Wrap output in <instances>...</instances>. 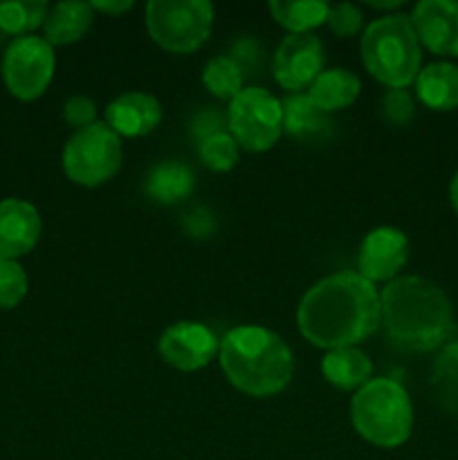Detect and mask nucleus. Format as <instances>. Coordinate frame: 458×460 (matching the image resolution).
<instances>
[{"label": "nucleus", "mask_w": 458, "mask_h": 460, "mask_svg": "<svg viewBox=\"0 0 458 460\" xmlns=\"http://www.w3.org/2000/svg\"><path fill=\"white\" fill-rule=\"evenodd\" d=\"M94 21V9L90 3H58L49 9L45 18V40L49 45L76 43L88 34Z\"/></svg>", "instance_id": "nucleus-17"}, {"label": "nucleus", "mask_w": 458, "mask_h": 460, "mask_svg": "<svg viewBox=\"0 0 458 460\" xmlns=\"http://www.w3.org/2000/svg\"><path fill=\"white\" fill-rule=\"evenodd\" d=\"M321 371L332 386L341 391H353L371 382L373 364L364 350L348 346V349L330 350L323 358Z\"/></svg>", "instance_id": "nucleus-19"}, {"label": "nucleus", "mask_w": 458, "mask_h": 460, "mask_svg": "<svg viewBox=\"0 0 458 460\" xmlns=\"http://www.w3.org/2000/svg\"><path fill=\"white\" fill-rule=\"evenodd\" d=\"M359 88H362V84H359L353 72L346 70V67H332V70H323L314 79V84L310 85L308 97L323 112L344 111L357 99Z\"/></svg>", "instance_id": "nucleus-21"}, {"label": "nucleus", "mask_w": 458, "mask_h": 460, "mask_svg": "<svg viewBox=\"0 0 458 460\" xmlns=\"http://www.w3.org/2000/svg\"><path fill=\"white\" fill-rule=\"evenodd\" d=\"M162 121V106L153 94L126 93L106 108V126L119 137H144Z\"/></svg>", "instance_id": "nucleus-15"}, {"label": "nucleus", "mask_w": 458, "mask_h": 460, "mask_svg": "<svg viewBox=\"0 0 458 460\" xmlns=\"http://www.w3.org/2000/svg\"><path fill=\"white\" fill-rule=\"evenodd\" d=\"M54 76V49L40 36H21L3 58V79L9 93L22 102L40 97Z\"/></svg>", "instance_id": "nucleus-9"}, {"label": "nucleus", "mask_w": 458, "mask_h": 460, "mask_svg": "<svg viewBox=\"0 0 458 460\" xmlns=\"http://www.w3.org/2000/svg\"><path fill=\"white\" fill-rule=\"evenodd\" d=\"M328 9L330 4L319 3H286V0H274L269 3L274 21L281 27H286L290 34H313L314 27L323 25L328 21Z\"/></svg>", "instance_id": "nucleus-23"}, {"label": "nucleus", "mask_w": 458, "mask_h": 460, "mask_svg": "<svg viewBox=\"0 0 458 460\" xmlns=\"http://www.w3.org/2000/svg\"><path fill=\"white\" fill-rule=\"evenodd\" d=\"M182 225H184V229H187L189 236H193V238L214 236V232H216L214 214H211L209 209H205V207H196V209H191L189 214H184Z\"/></svg>", "instance_id": "nucleus-31"}, {"label": "nucleus", "mask_w": 458, "mask_h": 460, "mask_svg": "<svg viewBox=\"0 0 458 460\" xmlns=\"http://www.w3.org/2000/svg\"><path fill=\"white\" fill-rule=\"evenodd\" d=\"M146 27L166 52H196L211 36L214 7L207 0H153L146 4Z\"/></svg>", "instance_id": "nucleus-6"}, {"label": "nucleus", "mask_w": 458, "mask_h": 460, "mask_svg": "<svg viewBox=\"0 0 458 460\" xmlns=\"http://www.w3.org/2000/svg\"><path fill=\"white\" fill-rule=\"evenodd\" d=\"M368 4H371V7H377V9H393V7H398V0H395V3H373V0H371V3H368Z\"/></svg>", "instance_id": "nucleus-34"}, {"label": "nucleus", "mask_w": 458, "mask_h": 460, "mask_svg": "<svg viewBox=\"0 0 458 460\" xmlns=\"http://www.w3.org/2000/svg\"><path fill=\"white\" fill-rule=\"evenodd\" d=\"M40 236V216L31 202L0 200V259L16 261L34 250Z\"/></svg>", "instance_id": "nucleus-14"}, {"label": "nucleus", "mask_w": 458, "mask_h": 460, "mask_svg": "<svg viewBox=\"0 0 458 460\" xmlns=\"http://www.w3.org/2000/svg\"><path fill=\"white\" fill-rule=\"evenodd\" d=\"M92 9H99L103 13H110V16H121L126 13L128 9H133V3L130 0H94Z\"/></svg>", "instance_id": "nucleus-32"}, {"label": "nucleus", "mask_w": 458, "mask_h": 460, "mask_svg": "<svg viewBox=\"0 0 458 460\" xmlns=\"http://www.w3.org/2000/svg\"><path fill=\"white\" fill-rule=\"evenodd\" d=\"M124 162L121 139L103 121H94L76 130L63 148V171L81 187H99L108 182Z\"/></svg>", "instance_id": "nucleus-7"}, {"label": "nucleus", "mask_w": 458, "mask_h": 460, "mask_svg": "<svg viewBox=\"0 0 458 460\" xmlns=\"http://www.w3.org/2000/svg\"><path fill=\"white\" fill-rule=\"evenodd\" d=\"M362 12L350 3L330 4L328 9V27L335 31L337 36L346 39V36H355L362 30Z\"/></svg>", "instance_id": "nucleus-28"}, {"label": "nucleus", "mask_w": 458, "mask_h": 460, "mask_svg": "<svg viewBox=\"0 0 458 460\" xmlns=\"http://www.w3.org/2000/svg\"><path fill=\"white\" fill-rule=\"evenodd\" d=\"M382 326L389 344L404 353L445 349L456 332L447 295L422 277L393 279L382 290Z\"/></svg>", "instance_id": "nucleus-2"}, {"label": "nucleus", "mask_w": 458, "mask_h": 460, "mask_svg": "<svg viewBox=\"0 0 458 460\" xmlns=\"http://www.w3.org/2000/svg\"><path fill=\"white\" fill-rule=\"evenodd\" d=\"M409 261V241L400 229L377 227L359 245L357 268L366 281H391Z\"/></svg>", "instance_id": "nucleus-12"}, {"label": "nucleus", "mask_w": 458, "mask_h": 460, "mask_svg": "<svg viewBox=\"0 0 458 460\" xmlns=\"http://www.w3.org/2000/svg\"><path fill=\"white\" fill-rule=\"evenodd\" d=\"M281 108L283 130L290 133L292 137L313 142V139L326 137L328 130H330L328 112H323L321 108L314 106V102L308 94H290V97L283 99Z\"/></svg>", "instance_id": "nucleus-20"}, {"label": "nucleus", "mask_w": 458, "mask_h": 460, "mask_svg": "<svg viewBox=\"0 0 458 460\" xmlns=\"http://www.w3.org/2000/svg\"><path fill=\"white\" fill-rule=\"evenodd\" d=\"M431 391L440 409L458 416V340L449 341L434 362Z\"/></svg>", "instance_id": "nucleus-22"}, {"label": "nucleus", "mask_w": 458, "mask_h": 460, "mask_svg": "<svg viewBox=\"0 0 458 460\" xmlns=\"http://www.w3.org/2000/svg\"><path fill=\"white\" fill-rule=\"evenodd\" d=\"M350 420L355 431L375 447H400L413 429L411 398L400 382L377 377L353 395Z\"/></svg>", "instance_id": "nucleus-5"}, {"label": "nucleus", "mask_w": 458, "mask_h": 460, "mask_svg": "<svg viewBox=\"0 0 458 460\" xmlns=\"http://www.w3.org/2000/svg\"><path fill=\"white\" fill-rule=\"evenodd\" d=\"M449 200H452L454 211H456V214H458V171H456V173H454L452 184H449Z\"/></svg>", "instance_id": "nucleus-33"}, {"label": "nucleus", "mask_w": 458, "mask_h": 460, "mask_svg": "<svg viewBox=\"0 0 458 460\" xmlns=\"http://www.w3.org/2000/svg\"><path fill=\"white\" fill-rule=\"evenodd\" d=\"M144 187L148 196L160 205H175L191 196L196 178H193V171L182 162L164 160L148 171Z\"/></svg>", "instance_id": "nucleus-18"}, {"label": "nucleus", "mask_w": 458, "mask_h": 460, "mask_svg": "<svg viewBox=\"0 0 458 460\" xmlns=\"http://www.w3.org/2000/svg\"><path fill=\"white\" fill-rule=\"evenodd\" d=\"M382 112L389 124L404 126L413 117V99L407 90H389L382 99Z\"/></svg>", "instance_id": "nucleus-29"}, {"label": "nucleus", "mask_w": 458, "mask_h": 460, "mask_svg": "<svg viewBox=\"0 0 458 460\" xmlns=\"http://www.w3.org/2000/svg\"><path fill=\"white\" fill-rule=\"evenodd\" d=\"M229 133L245 151H269L283 135L281 102L265 88H242L229 103Z\"/></svg>", "instance_id": "nucleus-8"}, {"label": "nucleus", "mask_w": 458, "mask_h": 460, "mask_svg": "<svg viewBox=\"0 0 458 460\" xmlns=\"http://www.w3.org/2000/svg\"><path fill=\"white\" fill-rule=\"evenodd\" d=\"M27 295V274L16 261L0 259V308H16Z\"/></svg>", "instance_id": "nucleus-27"}, {"label": "nucleus", "mask_w": 458, "mask_h": 460, "mask_svg": "<svg viewBox=\"0 0 458 460\" xmlns=\"http://www.w3.org/2000/svg\"><path fill=\"white\" fill-rule=\"evenodd\" d=\"M198 153H200V160L205 162V166H209L216 173H227L238 164V144L227 130L211 133L205 139H200Z\"/></svg>", "instance_id": "nucleus-26"}, {"label": "nucleus", "mask_w": 458, "mask_h": 460, "mask_svg": "<svg viewBox=\"0 0 458 460\" xmlns=\"http://www.w3.org/2000/svg\"><path fill=\"white\" fill-rule=\"evenodd\" d=\"M362 58L366 70L389 90H404L420 75L422 49L411 18L389 13L364 30Z\"/></svg>", "instance_id": "nucleus-4"}, {"label": "nucleus", "mask_w": 458, "mask_h": 460, "mask_svg": "<svg viewBox=\"0 0 458 460\" xmlns=\"http://www.w3.org/2000/svg\"><path fill=\"white\" fill-rule=\"evenodd\" d=\"M411 25L420 45H425L431 54L458 57L456 0H422L413 7Z\"/></svg>", "instance_id": "nucleus-13"}, {"label": "nucleus", "mask_w": 458, "mask_h": 460, "mask_svg": "<svg viewBox=\"0 0 458 460\" xmlns=\"http://www.w3.org/2000/svg\"><path fill=\"white\" fill-rule=\"evenodd\" d=\"M416 90L427 108L438 112L458 108V66L447 61L429 63L416 79Z\"/></svg>", "instance_id": "nucleus-16"}, {"label": "nucleus", "mask_w": 458, "mask_h": 460, "mask_svg": "<svg viewBox=\"0 0 458 460\" xmlns=\"http://www.w3.org/2000/svg\"><path fill=\"white\" fill-rule=\"evenodd\" d=\"M157 350L169 367L193 373L205 368L214 359L218 340L205 323L178 322L162 332Z\"/></svg>", "instance_id": "nucleus-11"}, {"label": "nucleus", "mask_w": 458, "mask_h": 460, "mask_svg": "<svg viewBox=\"0 0 458 460\" xmlns=\"http://www.w3.org/2000/svg\"><path fill=\"white\" fill-rule=\"evenodd\" d=\"M301 335L319 349H348L382 326L375 286L359 272H339L314 283L296 310Z\"/></svg>", "instance_id": "nucleus-1"}, {"label": "nucleus", "mask_w": 458, "mask_h": 460, "mask_svg": "<svg viewBox=\"0 0 458 460\" xmlns=\"http://www.w3.org/2000/svg\"><path fill=\"white\" fill-rule=\"evenodd\" d=\"M49 13V4L43 0H12L0 3V30L7 34H21L43 25Z\"/></svg>", "instance_id": "nucleus-24"}, {"label": "nucleus", "mask_w": 458, "mask_h": 460, "mask_svg": "<svg viewBox=\"0 0 458 460\" xmlns=\"http://www.w3.org/2000/svg\"><path fill=\"white\" fill-rule=\"evenodd\" d=\"M326 54L323 43L314 34H290L281 40L274 54V79L281 88L299 93L313 85L323 72Z\"/></svg>", "instance_id": "nucleus-10"}, {"label": "nucleus", "mask_w": 458, "mask_h": 460, "mask_svg": "<svg viewBox=\"0 0 458 460\" xmlns=\"http://www.w3.org/2000/svg\"><path fill=\"white\" fill-rule=\"evenodd\" d=\"M94 117H97V106H94L92 99L84 97V94H75L63 106V119L76 130H84L88 126H92Z\"/></svg>", "instance_id": "nucleus-30"}, {"label": "nucleus", "mask_w": 458, "mask_h": 460, "mask_svg": "<svg viewBox=\"0 0 458 460\" xmlns=\"http://www.w3.org/2000/svg\"><path fill=\"white\" fill-rule=\"evenodd\" d=\"M202 84L214 97L232 102L242 90V70L232 57H216L205 66Z\"/></svg>", "instance_id": "nucleus-25"}, {"label": "nucleus", "mask_w": 458, "mask_h": 460, "mask_svg": "<svg viewBox=\"0 0 458 460\" xmlns=\"http://www.w3.org/2000/svg\"><path fill=\"white\" fill-rule=\"evenodd\" d=\"M220 367L227 380L251 398H269L295 376L292 350L277 332L260 326L232 328L220 341Z\"/></svg>", "instance_id": "nucleus-3"}]
</instances>
